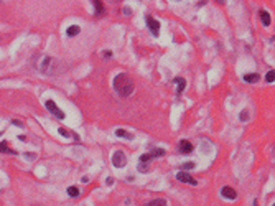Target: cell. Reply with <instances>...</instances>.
I'll use <instances>...</instances> for the list:
<instances>
[{"label":"cell","mask_w":275,"mask_h":206,"mask_svg":"<svg viewBox=\"0 0 275 206\" xmlns=\"http://www.w3.org/2000/svg\"><path fill=\"white\" fill-rule=\"evenodd\" d=\"M104 56H105V58H110V56H112V53H110V51H104Z\"/></svg>","instance_id":"484cf974"},{"label":"cell","mask_w":275,"mask_h":206,"mask_svg":"<svg viewBox=\"0 0 275 206\" xmlns=\"http://www.w3.org/2000/svg\"><path fill=\"white\" fill-rule=\"evenodd\" d=\"M176 180L178 181H181V183H188V185H198V181L195 178H191V175L190 173H186V171H178V175H176Z\"/></svg>","instance_id":"5b68a950"},{"label":"cell","mask_w":275,"mask_h":206,"mask_svg":"<svg viewBox=\"0 0 275 206\" xmlns=\"http://www.w3.org/2000/svg\"><path fill=\"white\" fill-rule=\"evenodd\" d=\"M221 195H223L226 200H236V198H237V193H236V190H234V188H231V186H224V188L221 190Z\"/></svg>","instance_id":"52a82bcc"},{"label":"cell","mask_w":275,"mask_h":206,"mask_svg":"<svg viewBox=\"0 0 275 206\" xmlns=\"http://www.w3.org/2000/svg\"><path fill=\"white\" fill-rule=\"evenodd\" d=\"M260 18H262V23H264L265 27L270 25V15H269L267 10H262V12H260Z\"/></svg>","instance_id":"5bb4252c"},{"label":"cell","mask_w":275,"mask_h":206,"mask_svg":"<svg viewBox=\"0 0 275 206\" xmlns=\"http://www.w3.org/2000/svg\"><path fill=\"white\" fill-rule=\"evenodd\" d=\"M125 162H127V159H125V153H124L122 150L114 152V155H112V165L115 167V168H122V167L125 165Z\"/></svg>","instance_id":"277c9868"},{"label":"cell","mask_w":275,"mask_h":206,"mask_svg":"<svg viewBox=\"0 0 275 206\" xmlns=\"http://www.w3.org/2000/svg\"><path fill=\"white\" fill-rule=\"evenodd\" d=\"M60 134H61V135H64V137H71L69 130H66V129H60Z\"/></svg>","instance_id":"603a6c76"},{"label":"cell","mask_w":275,"mask_h":206,"mask_svg":"<svg viewBox=\"0 0 275 206\" xmlns=\"http://www.w3.org/2000/svg\"><path fill=\"white\" fill-rule=\"evenodd\" d=\"M105 183H107V185H112V183H114V180H112V178H110V176H109V178H107V181H105Z\"/></svg>","instance_id":"83f0119b"},{"label":"cell","mask_w":275,"mask_h":206,"mask_svg":"<svg viewBox=\"0 0 275 206\" xmlns=\"http://www.w3.org/2000/svg\"><path fill=\"white\" fill-rule=\"evenodd\" d=\"M152 159H153V157L150 155V153H143V155L140 157V163H148Z\"/></svg>","instance_id":"ffe728a7"},{"label":"cell","mask_w":275,"mask_h":206,"mask_svg":"<svg viewBox=\"0 0 275 206\" xmlns=\"http://www.w3.org/2000/svg\"><path fill=\"white\" fill-rule=\"evenodd\" d=\"M145 206H168V203H166V200H163V198H157L153 201H148Z\"/></svg>","instance_id":"30bf717a"},{"label":"cell","mask_w":275,"mask_h":206,"mask_svg":"<svg viewBox=\"0 0 275 206\" xmlns=\"http://www.w3.org/2000/svg\"><path fill=\"white\" fill-rule=\"evenodd\" d=\"M79 31H81V28H79L78 25H73V27L68 28V31H66V33H68V36H76Z\"/></svg>","instance_id":"9a60e30c"},{"label":"cell","mask_w":275,"mask_h":206,"mask_svg":"<svg viewBox=\"0 0 275 206\" xmlns=\"http://www.w3.org/2000/svg\"><path fill=\"white\" fill-rule=\"evenodd\" d=\"M94 7H96V15H104L105 13V8H104V3L102 2H94Z\"/></svg>","instance_id":"8fae6325"},{"label":"cell","mask_w":275,"mask_h":206,"mask_svg":"<svg viewBox=\"0 0 275 206\" xmlns=\"http://www.w3.org/2000/svg\"><path fill=\"white\" fill-rule=\"evenodd\" d=\"M178 150H180L181 153H191L193 152V145L188 140H181L180 145H178Z\"/></svg>","instance_id":"ba28073f"},{"label":"cell","mask_w":275,"mask_h":206,"mask_svg":"<svg viewBox=\"0 0 275 206\" xmlns=\"http://www.w3.org/2000/svg\"><path fill=\"white\" fill-rule=\"evenodd\" d=\"M175 84H178L176 93H178V94H181L183 91H185V84H186V81L183 79V78H175Z\"/></svg>","instance_id":"9c48e42d"},{"label":"cell","mask_w":275,"mask_h":206,"mask_svg":"<svg viewBox=\"0 0 275 206\" xmlns=\"http://www.w3.org/2000/svg\"><path fill=\"white\" fill-rule=\"evenodd\" d=\"M12 122H13V126H17V127H23V124L20 121H12Z\"/></svg>","instance_id":"cb8c5ba5"},{"label":"cell","mask_w":275,"mask_h":206,"mask_svg":"<svg viewBox=\"0 0 275 206\" xmlns=\"http://www.w3.org/2000/svg\"><path fill=\"white\" fill-rule=\"evenodd\" d=\"M112 84H114L115 93H117L119 96H122V97H127V96H130L133 93V81L130 79L125 73H120V74L115 76Z\"/></svg>","instance_id":"6da1fadb"},{"label":"cell","mask_w":275,"mask_h":206,"mask_svg":"<svg viewBox=\"0 0 275 206\" xmlns=\"http://www.w3.org/2000/svg\"><path fill=\"white\" fill-rule=\"evenodd\" d=\"M0 152H3V153H17L15 150H10L7 145V142H0Z\"/></svg>","instance_id":"e0dca14e"},{"label":"cell","mask_w":275,"mask_h":206,"mask_svg":"<svg viewBox=\"0 0 275 206\" xmlns=\"http://www.w3.org/2000/svg\"><path fill=\"white\" fill-rule=\"evenodd\" d=\"M81 181H83V183H88L89 178H88V176H83V178H81Z\"/></svg>","instance_id":"4316f807"},{"label":"cell","mask_w":275,"mask_h":206,"mask_svg":"<svg viewBox=\"0 0 275 206\" xmlns=\"http://www.w3.org/2000/svg\"><path fill=\"white\" fill-rule=\"evenodd\" d=\"M124 13H125V15H130V13H132V10H130V8H127V7H125V8H124Z\"/></svg>","instance_id":"d4e9b609"},{"label":"cell","mask_w":275,"mask_h":206,"mask_svg":"<svg viewBox=\"0 0 275 206\" xmlns=\"http://www.w3.org/2000/svg\"><path fill=\"white\" fill-rule=\"evenodd\" d=\"M150 155L152 157H163L165 155V150H163V148H155V150L150 152Z\"/></svg>","instance_id":"d6986e66"},{"label":"cell","mask_w":275,"mask_h":206,"mask_svg":"<svg viewBox=\"0 0 275 206\" xmlns=\"http://www.w3.org/2000/svg\"><path fill=\"white\" fill-rule=\"evenodd\" d=\"M68 195L73 196V198H76V196L81 195V191H79V188H76V186H69V188H68Z\"/></svg>","instance_id":"2e32d148"},{"label":"cell","mask_w":275,"mask_h":206,"mask_svg":"<svg viewBox=\"0 0 275 206\" xmlns=\"http://www.w3.org/2000/svg\"><path fill=\"white\" fill-rule=\"evenodd\" d=\"M239 117H240V121H242V122L249 121V114H247V111H242V112H240V116H239Z\"/></svg>","instance_id":"7402d4cb"},{"label":"cell","mask_w":275,"mask_h":206,"mask_svg":"<svg viewBox=\"0 0 275 206\" xmlns=\"http://www.w3.org/2000/svg\"><path fill=\"white\" fill-rule=\"evenodd\" d=\"M260 78H259V74L257 73H252V74H245L244 76V81L245 83H257Z\"/></svg>","instance_id":"7c38bea8"},{"label":"cell","mask_w":275,"mask_h":206,"mask_svg":"<svg viewBox=\"0 0 275 206\" xmlns=\"http://www.w3.org/2000/svg\"><path fill=\"white\" fill-rule=\"evenodd\" d=\"M45 106H46V109H48V111H50L55 117L61 119V121L64 119V112H63L61 109L56 106V104H55V101H51V99H50V101H46V102H45Z\"/></svg>","instance_id":"3957f363"},{"label":"cell","mask_w":275,"mask_h":206,"mask_svg":"<svg viewBox=\"0 0 275 206\" xmlns=\"http://www.w3.org/2000/svg\"><path fill=\"white\" fill-rule=\"evenodd\" d=\"M181 168L183 170H191V168H195V163H193V162H185V163L181 165Z\"/></svg>","instance_id":"44dd1931"},{"label":"cell","mask_w":275,"mask_h":206,"mask_svg":"<svg viewBox=\"0 0 275 206\" xmlns=\"http://www.w3.org/2000/svg\"><path fill=\"white\" fill-rule=\"evenodd\" d=\"M254 206H259V204H257V201H254Z\"/></svg>","instance_id":"f1b7e54d"},{"label":"cell","mask_w":275,"mask_h":206,"mask_svg":"<svg viewBox=\"0 0 275 206\" xmlns=\"http://www.w3.org/2000/svg\"><path fill=\"white\" fill-rule=\"evenodd\" d=\"M147 25L150 28V31L157 36L158 31H160V23H158V20H155L153 17H147Z\"/></svg>","instance_id":"8992f818"},{"label":"cell","mask_w":275,"mask_h":206,"mask_svg":"<svg viewBox=\"0 0 275 206\" xmlns=\"http://www.w3.org/2000/svg\"><path fill=\"white\" fill-rule=\"evenodd\" d=\"M265 81H267V83H273L275 81V71L273 69H270L267 74H265Z\"/></svg>","instance_id":"ac0fdd59"},{"label":"cell","mask_w":275,"mask_h":206,"mask_svg":"<svg viewBox=\"0 0 275 206\" xmlns=\"http://www.w3.org/2000/svg\"><path fill=\"white\" fill-rule=\"evenodd\" d=\"M35 68L43 74H53V71L56 69L55 58H51V56H41L40 60L35 61Z\"/></svg>","instance_id":"7a4b0ae2"},{"label":"cell","mask_w":275,"mask_h":206,"mask_svg":"<svg viewBox=\"0 0 275 206\" xmlns=\"http://www.w3.org/2000/svg\"><path fill=\"white\" fill-rule=\"evenodd\" d=\"M115 135H117V137H124V138H129V140H130V138H133L132 134H129L127 130H124V129H117V130H115Z\"/></svg>","instance_id":"4fadbf2b"},{"label":"cell","mask_w":275,"mask_h":206,"mask_svg":"<svg viewBox=\"0 0 275 206\" xmlns=\"http://www.w3.org/2000/svg\"><path fill=\"white\" fill-rule=\"evenodd\" d=\"M272 206H275V204H272Z\"/></svg>","instance_id":"f546056e"}]
</instances>
